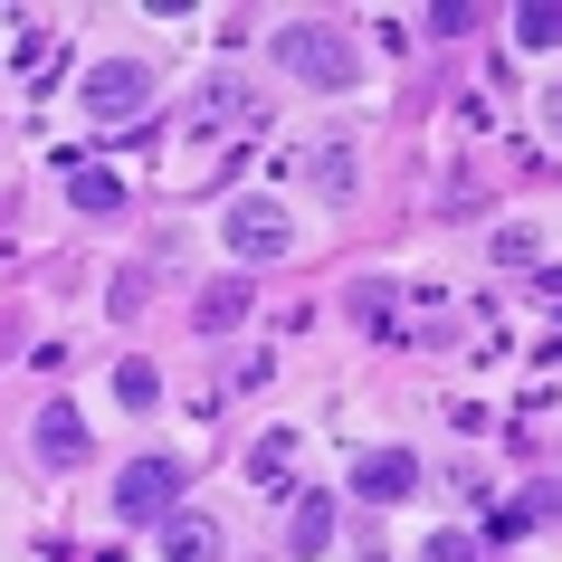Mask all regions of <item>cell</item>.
Instances as JSON below:
<instances>
[{
	"mask_svg": "<svg viewBox=\"0 0 562 562\" xmlns=\"http://www.w3.org/2000/svg\"><path fill=\"white\" fill-rule=\"evenodd\" d=\"M277 67H286L296 87H325V95H344L362 77L353 38H344V30H315V20H286V30H277Z\"/></svg>",
	"mask_w": 562,
	"mask_h": 562,
	"instance_id": "1",
	"label": "cell"
},
{
	"mask_svg": "<svg viewBox=\"0 0 562 562\" xmlns=\"http://www.w3.org/2000/svg\"><path fill=\"white\" fill-rule=\"evenodd\" d=\"M172 496H181V458H162V448H153V458H134V468L115 476V515H124V525H162V515H172Z\"/></svg>",
	"mask_w": 562,
	"mask_h": 562,
	"instance_id": "2",
	"label": "cell"
},
{
	"mask_svg": "<svg viewBox=\"0 0 562 562\" xmlns=\"http://www.w3.org/2000/svg\"><path fill=\"white\" fill-rule=\"evenodd\" d=\"M77 95H87V115L124 124V115H144V105H153V67H144V58H95Z\"/></svg>",
	"mask_w": 562,
	"mask_h": 562,
	"instance_id": "3",
	"label": "cell"
},
{
	"mask_svg": "<svg viewBox=\"0 0 562 562\" xmlns=\"http://www.w3.org/2000/svg\"><path fill=\"white\" fill-rule=\"evenodd\" d=\"M220 238H229L238 258H286V248H296V220H286L277 201H229Z\"/></svg>",
	"mask_w": 562,
	"mask_h": 562,
	"instance_id": "4",
	"label": "cell"
},
{
	"mask_svg": "<svg viewBox=\"0 0 562 562\" xmlns=\"http://www.w3.org/2000/svg\"><path fill=\"white\" fill-rule=\"evenodd\" d=\"M411 486H419V458H401V448H382V458H362V468H353V496L362 505H401Z\"/></svg>",
	"mask_w": 562,
	"mask_h": 562,
	"instance_id": "5",
	"label": "cell"
},
{
	"mask_svg": "<svg viewBox=\"0 0 562 562\" xmlns=\"http://www.w3.org/2000/svg\"><path fill=\"white\" fill-rule=\"evenodd\" d=\"M162 562H220V525L210 515H162Z\"/></svg>",
	"mask_w": 562,
	"mask_h": 562,
	"instance_id": "6",
	"label": "cell"
},
{
	"mask_svg": "<svg viewBox=\"0 0 562 562\" xmlns=\"http://www.w3.org/2000/svg\"><path fill=\"white\" fill-rule=\"evenodd\" d=\"M38 448H48V458H58V468H67V458L87 448V419L67 411V401H48V411H38Z\"/></svg>",
	"mask_w": 562,
	"mask_h": 562,
	"instance_id": "7",
	"label": "cell"
},
{
	"mask_svg": "<svg viewBox=\"0 0 562 562\" xmlns=\"http://www.w3.org/2000/svg\"><path fill=\"white\" fill-rule=\"evenodd\" d=\"M248 476H258V486H286V476H296V439H286V429H267V439L248 448Z\"/></svg>",
	"mask_w": 562,
	"mask_h": 562,
	"instance_id": "8",
	"label": "cell"
},
{
	"mask_svg": "<svg viewBox=\"0 0 562 562\" xmlns=\"http://www.w3.org/2000/svg\"><path fill=\"white\" fill-rule=\"evenodd\" d=\"M238 315H248V286H238V277H220V286L201 296V334H229Z\"/></svg>",
	"mask_w": 562,
	"mask_h": 562,
	"instance_id": "9",
	"label": "cell"
},
{
	"mask_svg": "<svg viewBox=\"0 0 562 562\" xmlns=\"http://www.w3.org/2000/svg\"><path fill=\"white\" fill-rule=\"evenodd\" d=\"M286 543H296V553H325V543H334V505L325 496H296V533H286Z\"/></svg>",
	"mask_w": 562,
	"mask_h": 562,
	"instance_id": "10",
	"label": "cell"
},
{
	"mask_svg": "<svg viewBox=\"0 0 562 562\" xmlns=\"http://www.w3.org/2000/svg\"><path fill=\"white\" fill-rule=\"evenodd\" d=\"M115 401H124V411H153V401H162V372H153V362H124V372H115Z\"/></svg>",
	"mask_w": 562,
	"mask_h": 562,
	"instance_id": "11",
	"label": "cell"
},
{
	"mask_svg": "<svg viewBox=\"0 0 562 562\" xmlns=\"http://www.w3.org/2000/svg\"><path fill=\"white\" fill-rule=\"evenodd\" d=\"M543 515H553V496H543V486H533L525 505H505L496 525H486V543H515V533H525V525H543Z\"/></svg>",
	"mask_w": 562,
	"mask_h": 562,
	"instance_id": "12",
	"label": "cell"
},
{
	"mask_svg": "<svg viewBox=\"0 0 562 562\" xmlns=\"http://www.w3.org/2000/svg\"><path fill=\"white\" fill-rule=\"evenodd\" d=\"M344 153L353 144H315V191H334V201L353 191V162H344Z\"/></svg>",
	"mask_w": 562,
	"mask_h": 562,
	"instance_id": "13",
	"label": "cell"
},
{
	"mask_svg": "<svg viewBox=\"0 0 562 562\" xmlns=\"http://www.w3.org/2000/svg\"><path fill=\"white\" fill-rule=\"evenodd\" d=\"M115 201H124L115 172H77V210H115Z\"/></svg>",
	"mask_w": 562,
	"mask_h": 562,
	"instance_id": "14",
	"label": "cell"
},
{
	"mask_svg": "<svg viewBox=\"0 0 562 562\" xmlns=\"http://www.w3.org/2000/svg\"><path fill=\"white\" fill-rule=\"evenodd\" d=\"M353 315H372V325H382V315H391V277H362V286H353Z\"/></svg>",
	"mask_w": 562,
	"mask_h": 562,
	"instance_id": "15",
	"label": "cell"
},
{
	"mask_svg": "<svg viewBox=\"0 0 562 562\" xmlns=\"http://www.w3.org/2000/svg\"><path fill=\"white\" fill-rule=\"evenodd\" d=\"M429 562H476V553L458 543V533H439V543H429Z\"/></svg>",
	"mask_w": 562,
	"mask_h": 562,
	"instance_id": "16",
	"label": "cell"
}]
</instances>
